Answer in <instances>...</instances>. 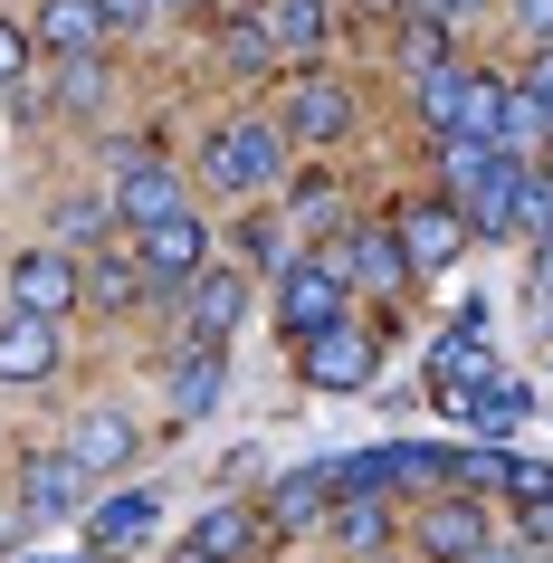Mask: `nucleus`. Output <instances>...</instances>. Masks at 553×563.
I'll list each match as a JSON object with an SVG mask.
<instances>
[{"mask_svg": "<svg viewBox=\"0 0 553 563\" xmlns=\"http://www.w3.org/2000/svg\"><path fill=\"white\" fill-rule=\"evenodd\" d=\"M420 554H430V563L487 554V506H477V497H439L430 516H420Z\"/></svg>", "mask_w": 553, "mask_h": 563, "instance_id": "nucleus-8", "label": "nucleus"}, {"mask_svg": "<svg viewBox=\"0 0 553 563\" xmlns=\"http://www.w3.org/2000/svg\"><path fill=\"white\" fill-rule=\"evenodd\" d=\"M524 563H553V554H524Z\"/></svg>", "mask_w": 553, "mask_h": 563, "instance_id": "nucleus-41", "label": "nucleus"}, {"mask_svg": "<svg viewBox=\"0 0 553 563\" xmlns=\"http://www.w3.org/2000/svg\"><path fill=\"white\" fill-rule=\"evenodd\" d=\"M20 497H30V516H77V506H87V468H77V459H30V468H20Z\"/></svg>", "mask_w": 553, "mask_h": 563, "instance_id": "nucleus-15", "label": "nucleus"}, {"mask_svg": "<svg viewBox=\"0 0 553 563\" xmlns=\"http://www.w3.org/2000/svg\"><path fill=\"white\" fill-rule=\"evenodd\" d=\"M516 230H534V239H553V181H544V173L524 181V210H516Z\"/></svg>", "mask_w": 553, "mask_h": 563, "instance_id": "nucleus-32", "label": "nucleus"}, {"mask_svg": "<svg viewBox=\"0 0 553 563\" xmlns=\"http://www.w3.org/2000/svg\"><path fill=\"white\" fill-rule=\"evenodd\" d=\"M467 420H477L487 440H506V430H516V420H524V391H516V383H487V391H477V411H467Z\"/></svg>", "mask_w": 553, "mask_h": 563, "instance_id": "nucleus-28", "label": "nucleus"}, {"mask_svg": "<svg viewBox=\"0 0 553 563\" xmlns=\"http://www.w3.org/2000/svg\"><path fill=\"white\" fill-rule=\"evenodd\" d=\"M353 124V96L334 87V77H296V96H287V115H277V134H296V144H334Z\"/></svg>", "mask_w": 553, "mask_h": 563, "instance_id": "nucleus-6", "label": "nucleus"}, {"mask_svg": "<svg viewBox=\"0 0 553 563\" xmlns=\"http://www.w3.org/2000/svg\"><path fill=\"white\" fill-rule=\"evenodd\" d=\"M106 230H115V201H67L58 210V239H67V249H87V239H106Z\"/></svg>", "mask_w": 553, "mask_h": 563, "instance_id": "nucleus-30", "label": "nucleus"}, {"mask_svg": "<svg viewBox=\"0 0 553 563\" xmlns=\"http://www.w3.org/2000/svg\"><path fill=\"white\" fill-rule=\"evenodd\" d=\"M48 373H58V325L10 316L0 325V383H48Z\"/></svg>", "mask_w": 553, "mask_h": 563, "instance_id": "nucleus-12", "label": "nucleus"}, {"mask_svg": "<svg viewBox=\"0 0 553 563\" xmlns=\"http://www.w3.org/2000/svg\"><path fill=\"white\" fill-rule=\"evenodd\" d=\"M344 306H353L344 258H306V267H287V277H277V325H287L296 344L334 334V325H344Z\"/></svg>", "mask_w": 553, "mask_h": 563, "instance_id": "nucleus-1", "label": "nucleus"}, {"mask_svg": "<svg viewBox=\"0 0 553 563\" xmlns=\"http://www.w3.org/2000/svg\"><path fill=\"white\" fill-rule=\"evenodd\" d=\"M230 67H239V77L277 67V30H267V20H239V30H230Z\"/></svg>", "mask_w": 553, "mask_h": 563, "instance_id": "nucleus-29", "label": "nucleus"}, {"mask_svg": "<svg viewBox=\"0 0 553 563\" xmlns=\"http://www.w3.org/2000/svg\"><path fill=\"white\" fill-rule=\"evenodd\" d=\"M210 181H220V191H239V201H248V191H267V181L287 173V134H277V124H258V115H239V124H220V134H210Z\"/></svg>", "mask_w": 553, "mask_h": 563, "instance_id": "nucleus-2", "label": "nucleus"}, {"mask_svg": "<svg viewBox=\"0 0 553 563\" xmlns=\"http://www.w3.org/2000/svg\"><path fill=\"white\" fill-rule=\"evenodd\" d=\"M30 48H38L30 30H10V20H0V87H20V67H30Z\"/></svg>", "mask_w": 553, "mask_h": 563, "instance_id": "nucleus-33", "label": "nucleus"}, {"mask_svg": "<svg viewBox=\"0 0 553 563\" xmlns=\"http://www.w3.org/2000/svg\"><path fill=\"white\" fill-rule=\"evenodd\" d=\"M391 239H401L410 277H439V267L467 249V210L458 201H401V210H391Z\"/></svg>", "mask_w": 553, "mask_h": 563, "instance_id": "nucleus-3", "label": "nucleus"}, {"mask_svg": "<svg viewBox=\"0 0 553 563\" xmlns=\"http://www.w3.org/2000/svg\"><path fill=\"white\" fill-rule=\"evenodd\" d=\"M77 297H87V277H77V258H58V249H30V258L10 267V316H38V325H58Z\"/></svg>", "mask_w": 553, "mask_h": 563, "instance_id": "nucleus-5", "label": "nucleus"}, {"mask_svg": "<svg viewBox=\"0 0 553 563\" xmlns=\"http://www.w3.org/2000/svg\"><path fill=\"white\" fill-rule=\"evenodd\" d=\"M67 459H77L87 477L124 468V459H134V420H124V411H87V420H77V440H67Z\"/></svg>", "mask_w": 553, "mask_h": 563, "instance_id": "nucleus-16", "label": "nucleus"}, {"mask_svg": "<svg viewBox=\"0 0 553 563\" xmlns=\"http://www.w3.org/2000/svg\"><path fill=\"white\" fill-rule=\"evenodd\" d=\"M420 115L439 124V144H458V115H467V67H439V77H420Z\"/></svg>", "mask_w": 553, "mask_h": 563, "instance_id": "nucleus-23", "label": "nucleus"}, {"mask_svg": "<svg viewBox=\"0 0 553 563\" xmlns=\"http://www.w3.org/2000/svg\"><path fill=\"white\" fill-rule=\"evenodd\" d=\"M77 277H87V297L106 306V316H115V306H134V287H144V267H134V258H87Z\"/></svg>", "mask_w": 553, "mask_h": 563, "instance_id": "nucleus-25", "label": "nucleus"}, {"mask_svg": "<svg viewBox=\"0 0 553 563\" xmlns=\"http://www.w3.org/2000/svg\"><path fill=\"white\" fill-rule=\"evenodd\" d=\"M467 563H524V554H506V544H487V554H467Z\"/></svg>", "mask_w": 553, "mask_h": 563, "instance_id": "nucleus-39", "label": "nucleus"}, {"mask_svg": "<svg viewBox=\"0 0 553 563\" xmlns=\"http://www.w3.org/2000/svg\"><path fill=\"white\" fill-rule=\"evenodd\" d=\"M210 267V239H201V220L181 210V220H163V230H144V277H163V287H191Z\"/></svg>", "mask_w": 553, "mask_h": 563, "instance_id": "nucleus-9", "label": "nucleus"}, {"mask_svg": "<svg viewBox=\"0 0 553 563\" xmlns=\"http://www.w3.org/2000/svg\"><path fill=\"white\" fill-rule=\"evenodd\" d=\"M344 277H353V287H373V297H401V277H410L401 239H391V230H363V239H353V258H344Z\"/></svg>", "mask_w": 553, "mask_h": 563, "instance_id": "nucleus-17", "label": "nucleus"}, {"mask_svg": "<svg viewBox=\"0 0 553 563\" xmlns=\"http://www.w3.org/2000/svg\"><path fill=\"white\" fill-rule=\"evenodd\" d=\"M524 181H534V173H524L516 153H496V163H487V181L467 191V230L506 239V230H516V210H524Z\"/></svg>", "mask_w": 553, "mask_h": 563, "instance_id": "nucleus-11", "label": "nucleus"}, {"mask_svg": "<svg viewBox=\"0 0 553 563\" xmlns=\"http://www.w3.org/2000/svg\"><path fill=\"white\" fill-rule=\"evenodd\" d=\"M96 10H106V20H144L153 0H96Z\"/></svg>", "mask_w": 553, "mask_h": 563, "instance_id": "nucleus-36", "label": "nucleus"}, {"mask_svg": "<svg viewBox=\"0 0 553 563\" xmlns=\"http://www.w3.org/2000/svg\"><path fill=\"white\" fill-rule=\"evenodd\" d=\"M173 563H210V554H201V544H181V554H173Z\"/></svg>", "mask_w": 553, "mask_h": 563, "instance_id": "nucleus-40", "label": "nucleus"}, {"mask_svg": "<svg viewBox=\"0 0 553 563\" xmlns=\"http://www.w3.org/2000/svg\"><path fill=\"white\" fill-rule=\"evenodd\" d=\"M467 10H477V0H430V20H467Z\"/></svg>", "mask_w": 553, "mask_h": 563, "instance_id": "nucleus-38", "label": "nucleus"}, {"mask_svg": "<svg viewBox=\"0 0 553 563\" xmlns=\"http://www.w3.org/2000/svg\"><path fill=\"white\" fill-rule=\"evenodd\" d=\"M30 38L48 48V58H96V38H106V10H96V0H48Z\"/></svg>", "mask_w": 553, "mask_h": 563, "instance_id": "nucleus-13", "label": "nucleus"}, {"mask_svg": "<svg viewBox=\"0 0 553 563\" xmlns=\"http://www.w3.org/2000/svg\"><path fill=\"white\" fill-rule=\"evenodd\" d=\"M544 534H553V506H544Z\"/></svg>", "mask_w": 553, "mask_h": 563, "instance_id": "nucleus-42", "label": "nucleus"}, {"mask_svg": "<svg viewBox=\"0 0 553 563\" xmlns=\"http://www.w3.org/2000/svg\"><path fill=\"white\" fill-rule=\"evenodd\" d=\"M334 534H344L353 554H381V534H391V506H381V497H344V516H334Z\"/></svg>", "mask_w": 553, "mask_h": 563, "instance_id": "nucleus-26", "label": "nucleus"}, {"mask_svg": "<svg viewBox=\"0 0 553 563\" xmlns=\"http://www.w3.org/2000/svg\"><path fill=\"white\" fill-rule=\"evenodd\" d=\"M258 516H248V506H210V516H201V534H191V544H201V554L210 563H248V554H258Z\"/></svg>", "mask_w": 553, "mask_h": 563, "instance_id": "nucleus-18", "label": "nucleus"}, {"mask_svg": "<svg viewBox=\"0 0 553 563\" xmlns=\"http://www.w3.org/2000/svg\"><path fill=\"white\" fill-rule=\"evenodd\" d=\"M153 516H163V497H144V487L106 497V506H96V526H87L96 563H106V554H124V544H144V534H153Z\"/></svg>", "mask_w": 553, "mask_h": 563, "instance_id": "nucleus-14", "label": "nucleus"}, {"mask_svg": "<svg viewBox=\"0 0 553 563\" xmlns=\"http://www.w3.org/2000/svg\"><path fill=\"white\" fill-rule=\"evenodd\" d=\"M239 316H248V277L239 267H201L191 277V344H220Z\"/></svg>", "mask_w": 553, "mask_h": 563, "instance_id": "nucleus-10", "label": "nucleus"}, {"mask_svg": "<svg viewBox=\"0 0 553 563\" xmlns=\"http://www.w3.org/2000/svg\"><path fill=\"white\" fill-rule=\"evenodd\" d=\"M544 134H553V106L534 87H506V144L496 153H524V144H544Z\"/></svg>", "mask_w": 553, "mask_h": 563, "instance_id": "nucleus-24", "label": "nucleus"}, {"mask_svg": "<svg viewBox=\"0 0 553 563\" xmlns=\"http://www.w3.org/2000/svg\"><path fill=\"white\" fill-rule=\"evenodd\" d=\"M534 316H553V239L534 249Z\"/></svg>", "mask_w": 553, "mask_h": 563, "instance_id": "nucleus-35", "label": "nucleus"}, {"mask_svg": "<svg viewBox=\"0 0 553 563\" xmlns=\"http://www.w3.org/2000/svg\"><path fill=\"white\" fill-rule=\"evenodd\" d=\"M324 497H334V477H324V468H296L287 487L267 497V526H316V516H324Z\"/></svg>", "mask_w": 553, "mask_h": 563, "instance_id": "nucleus-21", "label": "nucleus"}, {"mask_svg": "<svg viewBox=\"0 0 553 563\" xmlns=\"http://www.w3.org/2000/svg\"><path fill=\"white\" fill-rule=\"evenodd\" d=\"M458 144H506V87L496 77H467V115H458Z\"/></svg>", "mask_w": 553, "mask_h": 563, "instance_id": "nucleus-22", "label": "nucleus"}, {"mask_svg": "<svg viewBox=\"0 0 553 563\" xmlns=\"http://www.w3.org/2000/svg\"><path fill=\"white\" fill-rule=\"evenodd\" d=\"M534 96H544V106H553V48H544V58H534Z\"/></svg>", "mask_w": 553, "mask_h": 563, "instance_id": "nucleus-37", "label": "nucleus"}, {"mask_svg": "<svg viewBox=\"0 0 553 563\" xmlns=\"http://www.w3.org/2000/svg\"><path fill=\"white\" fill-rule=\"evenodd\" d=\"M401 58L420 67V77H439V67H449V30H439V20H430V30H410V38H401Z\"/></svg>", "mask_w": 553, "mask_h": 563, "instance_id": "nucleus-31", "label": "nucleus"}, {"mask_svg": "<svg viewBox=\"0 0 553 563\" xmlns=\"http://www.w3.org/2000/svg\"><path fill=\"white\" fill-rule=\"evenodd\" d=\"M487 163H496L487 144H449V153H439V173H449V201H458V210H467V191L487 181Z\"/></svg>", "mask_w": 553, "mask_h": 563, "instance_id": "nucleus-27", "label": "nucleus"}, {"mask_svg": "<svg viewBox=\"0 0 553 563\" xmlns=\"http://www.w3.org/2000/svg\"><path fill=\"white\" fill-rule=\"evenodd\" d=\"M324 20H334V0H277V20H267V30H277V58H316L324 48Z\"/></svg>", "mask_w": 553, "mask_h": 563, "instance_id": "nucleus-20", "label": "nucleus"}, {"mask_svg": "<svg viewBox=\"0 0 553 563\" xmlns=\"http://www.w3.org/2000/svg\"><path fill=\"white\" fill-rule=\"evenodd\" d=\"M373 334L363 325H334V334H316V344H306V383H324V391H363L373 383Z\"/></svg>", "mask_w": 553, "mask_h": 563, "instance_id": "nucleus-7", "label": "nucleus"}, {"mask_svg": "<svg viewBox=\"0 0 553 563\" xmlns=\"http://www.w3.org/2000/svg\"><path fill=\"white\" fill-rule=\"evenodd\" d=\"M115 173H124V181H115V220H124L134 239L163 230V220H181V181L163 173L144 144H124V153H115Z\"/></svg>", "mask_w": 553, "mask_h": 563, "instance_id": "nucleus-4", "label": "nucleus"}, {"mask_svg": "<svg viewBox=\"0 0 553 563\" xmlns=\"http://www.w3.org/2000/svg\"><path fill=\"white\" fill-rule=\"evenodd\" d=\"M296 220H334V181H306L296 191Z\"/></svg>", "mask_w": 553, "mask_h": 563, "instance_id": "nucleus-34", "label": "nucleus"}, {"mask_svg": "<svg viewBox=\"0 0 553 563\" xmlns=\"http://www.w3.org/2000/svg\"><path fill=\"white\" fill-rule=\"evenodd\" d=\"M220 373H230V363H220V344H191V354H181V373H173V420H201L210 401H220Z\"/></svg>", "mask_w": 553, "mask_h": 563, "instance_id": "nucleus-19", "label": "nucleus"}]
</instances>
